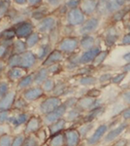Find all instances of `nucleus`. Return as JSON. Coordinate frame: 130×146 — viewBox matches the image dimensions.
I'll return each instance as SVG.
<instances>
[{
  "instance_id": "c85d7f7f",
  "label": "nucleus",
  "mask_w": 130,
  "mask_h": 146,
  "mask_svg": "<svg viewBox=\"0 0 130 146\" xmlns=\"http://www.w3.org/2000/svg\"><path fill=\"white\" fill-rule=\"evenodd\" d=\"M125 3V1H107L105 2V7L109 13L119 11V8Z\"/></svg>"
},
{
  "instance_id": "13d9d810",
  "label": "nucleus",
  "mask_w": 130,
  "mask_h": 146,
  "mask_svg": "<svg viewBox=\"0 0 130 146\" xmlns=\"http://www.w3.org/2000/svg\"><path fill=\"white\" fill-rule=\"evenodd\" d=\"M122 44H123V45H129L130 44V34L124 35V37L122 38Z\"/></svg>"
},
{
  "instance_id": "cd10ccee",
  "label": "nucleus",
  "mask_w": 130,
  "mask_h": 146,
  "mask_svg": "<svg viewBox=\"0 0 130 146\" xmlns=\"http://www.w3.org/2000/svg\"><path fill=\"white\" fill-rule=\"evenodd\" d=\"M51 48L49 44H44V45H42L40 47L38 53H37V60H45V58L51 53Z\"/></svg>"
},
{
  "instance_id": "c9c22d12",
  "label": "nucleus",
  "mask_w": 130,
  "mask_h": 146,
  "mask_svg": "<svg viewBox=\"0 0 130 146\" xmlns=\"http://www.w3.org/2000/svg\"><path fill=\"white\" fill-rule=\"evenodd\" d=\"M25 137H26V135L24 133H18V135L13 136V138H12V146H23Z\"/></svg>"
},
{
  "instance_id": "a19ab883",
  "label": "nucleus",
  "mask_w": 130,
  "mask_h": 146,
  "mask_svg": "<svg viewBox=\"0 0 130 146\" xmlns=\"http://www.w3.org/2000/svg\"><path fill=\"white\" fill-rule=\"evenodd\" d=\"M10 91V84H9L8 81H5V80L0 81V98L7 95Z\"/></svg>"
},
{
  "instance_id": "603ef678",
  "label": "nucleus",
  "mask_w": 130,
  "mask_h": 146,
  "mask_svg": "<svg viewBox=\"0 0 130 146\" xmlns=\"http://www.w3.org/2000/svg\"><path fill=\"white\" fill-rule=\"evenodd\" d=\"M124 77H125L124 73H122V74H119V75H117V76H115L114 78L112 79V81H113V83H115V84H119L124 79Z\"/></svg>"
},
{
  "instance_id": "0eeeda50",
  "label": "nucleus",
  "mask_w": 130,
  "mask_h": 146,
  "mask_svg": "<svg viewBox=\"0 0 130 146\" xmlns=\"http://www.w3.org/2000/svg\"><path fill=\"white\" fill-rule=\"evenodd\" d=\"M67 22L72 27L82 25L84 23V14L79 8L70 10L67 14Z\"/></svg>"
},
{
  "instance_id": "c03bdc74",
  "label": "nucleus",
  "mask_w": 130,
  "mask_h": 146,
  "mask_svg": "<svg viewBox=\"0 0 130 146\" xmlns=\"http://www.w3.org/2000/svg\"><path fill=\"white\" fill-rule=\"evenodd\" d=\"M92 127H93V124H91L90 122H89V123H86L84 125H82L81 128L78 129V131H79V133H80V136H84V135H86V133L91 129Z\"/></svg>"
},
{
  "instance_id": "7c9ffc66",
  "label": "nucleus",
  "mask_w": 130,
  "mask_h": 146,
  "mask_svg": "<svg viewBox=\"0 0 130 146\" xmlns=\"http://www.w3.org/2000/svg\"><path fill=\"white\" fill-rule=\"evenodd\" d=\"M94 42H95V39L93 38L90 35H84V37L81 39V44L82 48L84 49H86V50H89V49L93 48V45H94Z\"/></svg>"
},
{
  "instance_id": "052dcab7",
  "label": "nucleus",
  "mask_w": 130,
  "mask_h": 146,
  "mask_svg": "<svg viewBox=\"0 0 130 146\" xmlns=\"http://www.w3.org/2000/svg\"><path fill=\"white\" fill-rule=\"evenodd\" d=\"M122 116H123L124 119L130 120V108H128V109H126V110H124L123 113H122Z\"/></svg>"
},
{
  "instance_id": "393cba45",
  "label": "nucleus",
  "mask_w": 130,
  "mask_h": 146,
  "mask_svg": "<svg viewBox=\"0 0 130 146\" xmlns=\"http://www.w3.org/2000/svg\"><path fill=\"white\" fill-rule=\"evenodd\" d=\"M48 14V8L46 6H42L40 5L39 7L35 8L34 10L31 12V17L35 20L41 21L43 20L44 18H46L45 16Z\"/></svg>"
},
{
  "instance_id": "5701e85b",
  "label": "nucleus",
  "mask_w": 130,
  "mask_h": 146,
  "mask_svg": "<svg viewBox=\"0 0 130 146\" xmlns=\"http://www.w3.org/2000/svg\"><path fill=\"white\" fill-rule=\"evenodd\" d=\"M95 101V98H91V96H86V98H82L80 100H78L77 102V108L79 110H87L90 109L91 105L93 104V102Z\"/></svg>"
},
{
  "instance_id": "69168bd1",
  "label": "nucleus",
  "mask_w": 130,
  "mask_h": 146,
  "mask_svg": "<svg viewBox=\"0 0 130 146\" xmlns=\"http://www.w3.org/2000/svg\"><path fill=\"white\" fill-rule=\"evenodd\" d=\"M123 58L125 60H130V53L125 54V55L123 56Z\"/></svg>"
},
{
  "instance_id": "4c0bfd02",
  "label": "nucleus",
  "mask_w": 130,
  "mask_h": 146,
  "mask_svg": "<svg viewBox=\"0 0 130 146\" xmlns=\"http://www.w3.org/2000/svg\"><path fill=\"white\" fill-rule=\"evenodd\" d=\"M54 86H55V84H54L53 80L48 78L43 84H42V89H43V91L45 93H49V92L53 91Z\"/></svg>"
},
{
  "instance_id": "a18cd8bd",
  "label": "nucleus",
  "mask_w": 130,
  "mask_h": 146,
  "mask_svg": "<svg viewBox=\"0 0 130 146\" xmlns=\"http://www.w3.org/2000/svg\"><path fill=\"white\" fill-rule=\"evenodd\" d=\"M108 55V52L107 51H104V52H100V53L98 54L97 56L95 58V60H93V62H94V65H99V64H101L103 62H104V60L106 58V56H107Z\"/></svg>"
},
{
  "instance_id": "423d86ee",
  "label": "nucleus",
  "mask_w": 130,
  "mask_h": 146,
  "mask_svg": "<svg viewBox=\"0 0 130 146\" xmlns=\"http://www.w3.org/2000/svg\"><path fill=\"white\" fill-rule=\"evenodd\" d=\"M79 46V41L75 37H67L60 41L58 45V51L61 53H73Z\"/></svg>"
},
{
  "instance_id": "58836bf2",
  "label": "nucleus",
  "mask_w": 130,
  "mask_h": 146,
  "mask_svg": "<svg viewBox=\"0 0 130 146\" xmlns=\"http://www.w3.org/2000/svg\"><path fill=\"white\" fill-rule=\"evenodd\" d=\"M10 2L9 1H0V19L5 17L10 10Z\"/></svg>"
},
{
  "instance_id": "ddd939ff",
  "label": "nucleus",
  "mask_w": 130,
  "mask_h": 146,
  "mask_svg": "<svg viewBox=\"0 0 130 146\" xmlns=\"http://www.w3.org/2000/svg\"><path fill=\"white\" fill-rule=\"evenodd\" d=\"M56 22L55 19L53 17H46L43 20H41L37 25V29L39 32H47V31H51L53 28L55 27Z\"/></svg>"
},
{
  "instance_id": "e2e57ef3",
  "label": "nucleus",
  "mask_w": 130,
  "mask_h": 146,
  "mask_svg": "<svg viewBox=\"0 0 130 146\" xmlns=\"http://www.w3.org/2000/svg\"><path fill=\"white\" fill-rule=\"evenodd\" d=\"M49 5H54V6H57L60 4V1H49Z\"/></svg>"
},
{
  "instance_id": "37998d69",
  "label": "nucleus",
  "mask_w": 130,
  "mask_h": 146,
  "mask_svg": "<svg viewBox=\"0 0 130 146\" xmlns=\"http://www.w3.org/2000/svg\"><path fill=\"white\" fill-rule=\"evenodd\" d=\"M81 115V110H79L78 108H72L67 114V120L69 121H74L78 117Z\"/></svg>"
},
{
  "instance_id": "39448f33",
  "label": "nucleus",
  "mask_w": 130,
  "mask_h": 146,
  "mask_svg": "<svg viewBox=\"0 0 130 146\" xmlns=\"http://www.w3.org/2000/svg\"><path fill=\"white\" fill-rule=\"evenodd\" d=\"M16 98V92L11 90L7 95L0 98V111H11Z\"/></svg>"
},
{
  "instance_id": "f704fd0d",
  "label": "nucleus",
  "mask_w": 130,
  "mask_h": 146,
  "mask_svg": "<svg viewBox=\"0 0 130 146\" xmlns=\"http://www.w3.org/2000/svg\"><path fill=\"white\" fill-rule=\"evenodd\" d=\"M65 91H66L65 83H63V82H58V83L55 84L54 89L53 91V96H57V98H59L60 96L65 95Z\"/></svg>"
},
{
  "instance_id": "e433bc0d",
  "label": "nucleus",
  "mask_w": 130,
  "mask_h": 146,
  "mask_svg": "<svg viewBox=\"0 0 130 146\" xmlns=\"http://www.w3.org/2000/svg\"><path fill=\"white\" fill-rule=\"evenodd\" d=\"M23 146H39L38 138H37L34 135H26L24 143H23Z\"/></svg>"
},
{
  "instance_id": "f03ea898",
  "label": "nucleus",
  "mask_w": 130,
  "mask_h": 146,
  "mask_svg": "<svg viewBox=\"0 0 130 146\" xmlns=\"http://www.w3.org/2000/svg\"><path fill=\"white\" fill-rule=\"evenodd\" d=\"M14 29H15L16 38L22 40L26 39L30 34L33 33L34 27H33L32 23H30L29 21H24V22L16 25Z\"/></svg>"
},
{
  "instance_id": "f257e3e1",
  "label": "nucleus",
  "mask_w": 130,
  "mask_h": 146,
  "mask_svg": "<svg viewBox=\"0 0 130 146\" xmlns=\"http://www.w3.org/2000/svg\"><path fill=\"white\" fill-rule=\"evenodd\" d=\"M62 104V101L57 96H49V98H46L43 100L40 104V112L42 114H48V113L53 112L57 107H59Z\"/></svg>"
},
{
  "instance_id": "9b49d317",
  "label": "nucleus",
  "mask_w": 130,
  "mask_h": 146,
  "mask_svg": "<svg viewBox=\"0 0 130 146\" xmlns=\"http://www.w3.org/2000/svg\"><path fill=\"white\" fill-rule=\"evenodd\" d=\"M29 114L25 112H20L16 115H11L9 118L8 124L13 126L14 128H18V127L22 126L23 124H26V122L29 119Z\"/></svg>"
},
{
  "instance_id": "5fc2aeb1",
  "label": "nucleus",
  "mask_w": 130,
  "mask_h": 146,
  "mask_svg": "<svg viewBox=\"0 0 130 146\" xmlns=\"http://www.w3.org/2000/svg\"><path fill=\"white\" fill-rule=\"evenodd\" d=\"M42 1H40V0H29V1H27V4L29 5V7H35V8L39 7Z\"/></svg>"
},
{
  "instance_id": "6e6d98bb",
  "label": "nucleus",
  "mask_w": 130,
  "mask_h": 146,
  "mask_svg": "<svg viewBox=\"0 0 130 146\" xmlns=\"http://www.w3.org/2000/svg\"><path fill=\"white\" fill-rule=\"evenodd\" d=\"M112 79V76H111V74H109V73H107V74H103L100 76V78H99V81L101 82V83H103V82H107L109 81V80Z\"/></svg>"
},
{
  "instance_id": "473e14b6",
  "label": "nucleus",
  "mask_w": 130,
  "mask_h": 146,
  "mask_svg": "<svg viewBox=\"0 0 130 146\" xmlns=\"http://www.w3.org/2000/svg\"><path fill=\"white\" fill-rule=\"evenodd\" d=\"M40 41V35L38 32H33L29 36L25 39V44H26L27 48H32V47L36 46Z\"/></svg>"
},
{
  "instance_id": "4be33fe9",
  "label": "nucleus",
  "mask_w": 130,
  "mask_h": 146,
  "mask_svg": "<svg viewBox=\"0 0 130 146\" xmlns=\"http://www.w3.org/2000/svg\"><path fill=\"white\" fill-rule=\"evenodd\" d=\"M26 51H27V46L25 44V41H23L22 39H18L16 41H14L13 47H12V54L22 55Z\"/></svg>"
},
{
  "instance_id": "3c124183",
  "label": "nucleus",
  "mask_w": 130,
  "mask_h": 146,
  "mask_svg": "<svg viewBox=\"0 0 130 146\" xmlns=\"http://www.w3.org/2000/svg\"><path fill=\"white\" fill-rule=\"evenodd\" d=\"M48 70H49V73H56L60 70V65L58 64V63H56V64H53V65H51V66H49Z\"/></svg>"
},
{
  "instance_id": "680f3d73",
  "label": "nucleus",
  "mask_w": 130,
  "mask_h": 146,
  "mask_svg": "<svg viewBox=\"0 0 130 146\" xmlns=\"http://www.w3.org/2000/svg\"><path fill=\"white\" fill-rule=\"evenodd\" d=\"M16 4H18V5H26L27 4V1L26 0H16V1H14Z\"/></svg>"
},
{
  "instance_id": "f3484780",
  "label": "nucleus",
  "mask_w": 130,
  "mask_h": 146,
  "mask_svg": "<svg viewBox=\"0 0 130 146\" xmlns=\"http://www.w3.org/2000/svg\"><path fill=\"white\" fill-rule=\"evenodd\" d=\"M106 131H107V126H106V125H101V126H99L98 128L96 129V131L93 133V135L89 138H87V143L90 145L96 144V143L102 138V136L104 135V133H106Z\"/></svg>"
},
{
  "instance_id": "864d4df0",
  "label": "nucleus",
  "mask_w": 130,
  "mask_h": 146,
  "mask_svg": "<svg viewBox=\"0 0 130 146\" xmlns=\"http://www.w3.org/2000/svg\"><path fill=\"white\" fill-rule=\"evenodd\" d=\"M124 13L125 11H119L117 12V13L114 15V17H113V19H114V21H115V22H119V21H120L122 19V17L124 16Z\"/></svg>"
},
{
  "instance_id": "2f4dec72",
  "label": "nucleus",
  "mask_w": 130,
  "mask_h": 146,
  "mask_svg": "<svg viewBox=\"0 0 130 146\" xmlns=\"http://www.w3.org/2000/svg\"><path fill=\"white\" fill-rule=\"evenodd\" d=\"M0 38L2 41H14V38H16V32L14 27L3 30L0 34Z\"/></svg>"
},
{
  "instance_id": "bb28decb",
  "label": "nucleus",
  "mask_w": 130,
  "mask_h": 146,
  "mask_svg": "<svg viewBox=\"0 0 130 146\" xmlns=\"http://www.w3.org/2000/svg\"><path fill=\"white\" fill-rule=\"evenodd\" d=\"M49 146H63L65 145L64 142V135L63 133H57L51 136L49 141Z\"/></svg>"
},
{
  "instance_id": "09e8293b",
  "label": "nucleus",
  "mask_w": 130,
  "mask_h": 146,
  "mask_svg": "<svg viewBox=\"0 0 130 146\" xmlns=\"http://www.w3.org/2000/svg\"><path fill=\"white\" fill-rule=\"evenodd\" d=\"M81 4V1H78V0H71V1H67L66 2V6L68 7V8H70L71 10H73V9H77L78 6Z\"/></svg>"
},
{
  "instance_id": "49530a36",
  "label": "nucleus",
  "mask_w": 130,
  "mask_h": 146,
  "mask_svg": "<svg viewBox=\"0 0 130 146\" xmlns=\"http://www.w3.org/2000/svg\"><path fill=\"white\" fill-rule=\"evenodd\" d=\"M11 111H0V124H8Z\"/></svg>"
},
{
  "instance_id": "ea45409f",
  "label": "nucleus",
  "mask_w": 130,
  "mask_h": 146,
  "mask_svg": "<svg viewBox=\"0 0 130 146\" xmlns=\"http://www.w3.org/2000/svg\"><path fill=\"white\" fill-rule=\"evenodd\" d=\"M95 82L96 79L94 77L90 76V75H86V76L82 77L80 79V84L82 86H92V85L95 84Z\"/></svg>"
},
{
  "instance_id": "4468645a",
  "label": "nucleus",
  "mask_w": 130,
  "mask_h": 146,
  "mask_svg": "<svg viewBox=\"0 0 130 146\" xmlns=\"http://www.w3.org/2000/svg\"><path fill=\"white\" fill-rule=\"evenodd\" d=\"M100 52V47L98 46L93 47V48L89 49V50H86L80 58V63H89L93 62Z\"/></svg>"
},
{
  "instance_id": "a878e982",
  "label": "nucleus",
  "mask_w": 130,
  "mask_h": 146,
  "mask_svg": "<svg viewBox=\"0 0 130 146\" xmlns=\"http://www.w3.org/2000/svg\"><path fill=\"white\" fill-rule=\"evenodd\" d=\"M6 64H7V66H8L9 68L20 67V55H18V54H11V55L9 56V58H7Z\"/></svg>"
},
{
  "instance_id": "9d476101",
  "label": "nucleus",
  "mask_w": 130,
  "mask_h": 146,
  "mask_svg": "<svg viewBox=\"0 0 130 146\" xmlns=\"http://www.w3.org/2000/svg\"><path fill=\"white\" fill-rule=\"evenodd\" d=\"M63 135H64L65 146H77L79 144L81 136H80V133L77 129H67Z\"/></svg>"
},
{
  "instance_id": "412c9836",
  "label": "nucleus",
  "mask_w": 130,
  "mask_h": 146,
  "mask_svg": "<svg viewBox=\"0 0 130 146\" xmlns=\"http://www.w3.org/2000/svg\"><path fill=\"white\" fill-rule=\"evenodd\" d=\"M65 125H66V121L64 119H60L58 121L54 122V123L51 124L49 126V135L51 136L54 135H57V133H60L61 131L65 129Z\"/></svg>"
},
{
  "instance_id": "20e7f679",
  "label": "nucleus",
  "mask_w": 130,
  "mask_h": 146,
  "mask_svg": "<svg viewBox=\"0 0 130 146\" xmlns=\"http://www.w3.org/2000/svg\"><path fill=\"white\" fill-rule=\"evenodd\" d=\"M44 93L45 92L43 91L42 87L35 86V87H30V88L23 91L22 96L27 102H30V101H35L39 100L40 98H42L44 96Z\"/></svg>"
},
{
  "instance_id": "b1692460",
  "label": "nucleus",
  "mask_w": 130,
  "mask_h": 146,
  "mask_svg": "<svg viewBox=\"0 0 130 146\" xmlns=\"http://www.w3.org/2000/svg\"><path fill=\"white\" fill-rule=\"evenodd\" d=\"M82 12L84 15H90L96 10L98 5V2L96 1H82L81 2Z\"/></svg>"
},
{
  "instance_id": "1a4fd4ad",
  "label": "nucleus",
  "mask_w": 130,
  "mask_h": 146,
  "mask_svg": "<svg viewBox=\"0 0 130 146\" xmlns=\"http://www.w3.org/2000/svg\"><path fill=\"white\" fill-rule=\"evenodd\" d=\"M40 128H41V120L36 116H31L26 122L23 133L25 135H34L35 133L39 131Z\"/></svg>"
},
{
  "instance_id": "c756f323",
  "label": "nucleus",
  "mask_w": 130,
  "mask_h": 146,
  "mask_svg": "<svg viewBox=\"0 0 130 146\" xmlns=\"http://www.w3.org/2000/svg\"><path fill=\"white\" fill-rule=\"evenodd\" d=\"M117 36H119V34H117V31L115 30V28H109L107 34H106V43H107V45L112 46L115 42V40L117 39Z\"/></svg>"
},
{
  "instance_id": "4d7b16f0",
  "label": "nucleus",
  "mask_w": 130,
  "mask_h": 146,
  "mask_svg": "<svg viewBox=\"0 0 130 146\" xmlns=\"http://www.w3.org/2000/svg\"><path fill=\"white\" fill-rule=\"evenodd\" d=\"M122 98L124 100L125 102L130 104V91L123 93V95H122Z\"/></svg>"
},
{
  "instance_id": "de8ad7c7",
  "label": "nucleus",
  "mask_w": 130,
  "mask_h": 146,
  "mask_svg": "<svg viewBox=\"0 0 130 146\" xmlns=\"http://www.w3.org/2000/svg\"><path fill=\"white\" fill-rule=\"evenodd\" d=\"M77 102H78V100L76 98H68V100L65 101L64 104L67 108H72L77 104Z\"/></svg>"
},
{
  "instance_id": "bf43d9fd",
  "label": "nucleus",
  "mask_w": 130,
  "mask_h": 146,
  "mask_svg": "<svg viewBox=\"0 0 130 146\" xmlns=\"http://www.w3.org/2000/svg\"><path fill=\"white\" fill-rule=\"evenodd\" d=\"M7 66V64L3 62L2 60H0V76L2 75V73L5 71V68Z\"/></svg>"
},
{
  "instance_id": "2eb2a0df",
  "label": "nucleus",
  "mask_w": 130,
  "mask_h": 146,
  "mask_svg": "<svg viewBox=\"0 0 130 146\" xmlns=\"http://www.w3.org/2000/svg\"><path fill=\"white\" fill-rule=\"evenodd\" d=\"M99 25V21L96 18H90L87 21H86L82 25L81 28H80V33L81 34H87L89 32L93 31L94 29L98 27Z\"/></svg>"
},
{
  "instance_id": "0e129e2a",
  "label": "nucleus",
  "mask_w": 130,
  "mask_h": 146,
  "mask_svg": "<svg viewBox=\"0 0 130 146\" xmlns=\"http://www.w3.org/2000/svg\"><path fill=\"white\" fill-rule=\"evenodd\" d=\"M123 70H124V71H127V72L130 71V62L124 65V66H123Z\"/></svg>"
},
{
  "instance_id": "8fccbe9b",
  "label": "nucleus",
  "mask_w": 130,
  "mask_h": 146,
  "mask_svg": "<svg viewBox=\"0 0 130 146\" xmlns=\"http://www.w3.org/2000/svg\"><path fill=\"white\" fill-rule=\"evenodd\" d=\"M9 131H10L9 124H0V136L5 133H9Z\"/></svg>"
},
{
  "instance_id": "6ab92c4d",
  "label": "nucleus",
  "mask_w": 130,
  "mask_h": 146,
  "mask_svg": "<svg viewBox=\"0 0 130 146\" xmlns=\"http://www.w3.org/2000/svg\"><path fill=\"white\" fill-rule=\"evenodd\" d=\"M126 127H127L126 123H121L119 127H117L115 129H112V131H111L110 133L106 135L105 142H110V141L114 140L115 138H117L119 135H121V133H123V131L126 129Z\"/></svg>"
},
{
  "instance_id": "f8f14e48",
  "label": "nucleus",
  "mask_w": 130,
  "mask_h": 146,
  "mask_svg": "<svg viewBox=\"0 0 130 146\" xmlns=\"http://www.w3.org/2000/svg\"><path fill=\"white\" fill-rule=\"evenodd\" d=\"M26 74V70L22 69V67H13L9 68V70L6 72L7 79L10 82H16L18 83L22 77H24Z\"/></svg>"
},
{
  "instance_id": "aec40b11",
  "label": "nucleus",
  "mask_w": 130,
  "mask_h": 146,
  "mask_svg": "<svg viewBox=\"0 0 130 146\" xmlns=\"http://www.w3.org/2000/svg\"><path fill=\"white\" fill-rule=\"evenodd\" d=\"M49 70L48 68H45V67H42L37 71L36 73L34 74V84H36L37 86H40L48 79L49 77Z\"/></svg>"
},
{
  "instance_id": "79ce46f5",
  "label": "nucleus",
  "mask_w": 130,
  "mask_h": 146,
  "mask_svg": "<svg viewBox=\"0 0 130 146\" xmlns=\"http://www.w3.org/2000/svg\"><path fill=\"white\" fill-rule=\"evenodd\" d=\"M12 138L13 136L9 133L0 136V146H12Z\"/></svg>"
},
{
  "instance_id": "a211bd4d",
  "label": "nucleus",
  "mask_w": 130,
  "mask_h": 146,
  "mask_svg": "<svg viewBox=\"0 0 130 146\" xmlns=\"http://www.w3.org/2000/svg\"><path fill=\"white\" fill-rule=\"evenodd\" d=\"M33 83H34V74H27L16 83V89L24 91L30 88Z\"/></svg>"
},
{
  "instance_id": "72a5a7b5",
  "label": "nucleus",
  "mask_w": 130,
  "mask_h": 146,
  "mask_svg": "<svg viewBox=\"0 0 130 146\" xmlns=\"http://www.w3.org/2000/svg\"><path fill=\"white\" fill-rule=\"evenodd\" d=\"M27 106V101L22 98V96H16L15 102L13 105V109L16 110V111H22Z\"/></svg>"
},
{
  "instance_id": "6e6552de",
  "label": "nucleus",
  "mask_w": 130,
  "mask_h": 146,
  "mask_svg": "<svg viewBox=\"0 0 130 146\" xmlns=\"http://www.w3.org/2000/svg\"><path fill=\"white\" fill-rule=\"evenodd\" d=\"M37 62V56L31 51H26L20 55V67L22 69L27 70L34 66V64Z\"/></svg>"
},
{
  "instance_id": "7ed1b4c3",
  "label": "nucleus",
  "mask_w": 130,
  "mask_h": 146,
  "mask_svg": "<svg viewBox=\"0 0 130 146\" xmlns=\"http://www.w3.org/2000/svg\"><path fill=\"white\" fill-rule=\"evenodd\" d=\"M66 111H67V107L65 106L64 103H62L59 107H57L55 110H53V112L48 113V114L45 115L43 122L46 125H49H49L54 123V122L62 119V116L63 115H65Z\"/></svg>"
},
{
  "instance_id": "dca6fc26",
  "label": "nucleus",
  "mask_w": 130,
  "mask_h": 146,
  "mask_svg": "<svg viewBox=\"0 0 130 146\" xmlns=\"http://www.w3.org/2000/svg\"><path fill=\"white\" fill-rule=\"evenodd\" d=\"M62 58H63L62 53L58 50H54L45 58V60L43 62V66H51L53 64H56L60 60H62Z\"/></svg>"
}]
</instances>
